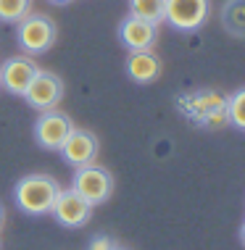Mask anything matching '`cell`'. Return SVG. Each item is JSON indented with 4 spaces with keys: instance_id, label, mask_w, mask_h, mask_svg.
Returning a JSON list of instances; mask_svg holds the SVG:
<instances>
[{
    "instance_id": "cell-17",
    "label": "cell",
    "mask_w": 245,
    "mask_h": 250,
    "mask_svg": "<svg viewBox=\"0 0 245 250\" xmlns=\"http://www.w3.org/2000/svg\"><path fill=\"white\" fill-rule=\"evenodd\" d=\"M3 221H5V213H3V206H0V229H3Z\"/></svg>"
},
{
    "instance_id": "cell-10",
    "label": "cell",
    "mask_w": 245,
    "mask_h": 250,
    "mask_svg": "<svg viewBox=\"0 0 245 250\" xmlns=\"http://www.w3.org/2000/svg\"><path fill=\"white\" fill-rule=\"evenodd\" d=\"M156 37H158V24L145 21V19L127 16L119 24V40L129 48V53L132 50H153Z\"/></svg>"
},
{
    "instance_id": "cell-1",
    "label": "cell",
    "mask_w": 245,
    "mask_h": 250,
    "mask_svg": "<svg viewBox=\"0 0 245 250\" xmlns=\"http://www.w3.org/2000/svg\"><path fill=\"white\" fill-rule=\"evenodd\" d=\"M58 192H61V187L53 177H47V174H29V177H24L16 185L13 200H16V206L24 213L43 216V213H50Z\"/></svg>"
},
{
    "instance_id": "cell-3",
    "label": "cell",
    "mask_w": 245,
    "mask_h": 250,
    "mask_svg": "<svg viewBox=\"0 0 245 250\" xmlns=\"http://www.w3.org/2000/svg\"><path fill=\"white\" fill-rule=\"evenodd\" d=\"M71 190L79 192L90 206H100L111 198L113 192V177L106 171V168L95 166V164H87V166H79L74 171V179H71Z\"/></svg>"
},
{
    "instance_id": "cell-12",
    "label": "cell",
    "mask_w": 245,
    "mask_h": 250,
    "mask_svg": "<svg viewBox=\"0 0 245 250\" xmlns=\"http://www.w3.org/2000/svg\"><path fill=\"white\" fill-rule=\"evenodd\" d=\"M222 24L229 35L245 37V0H227V3H224Z\"/></svg>"
},
{
    "instance_id": "cell-18",
    "label": "cell",
    "mask_w": 245,
    "mask_h": 250,
    "mask_svg": "<svg viewBox=\"0 0 245 250\" xmlns=\"http://www.w3.org/2000/svg\"><path fill=\"white\" fill-rule=\"evenodd\" d=\"M50 3H56V5H64V3H71V0H50Z\"/></svg>"
},
{
    "instance_id": "cell-8",
    "label": "cell",
    "mask_w": 245,
    "mask_h": 250,
    "mask_svg": "<svg viewBox=\"0 0 245 250\" xmlns=\"http://www.w3.org/2000/svg\"><path fill=\"white\" fill-rule=\"evenodd\" d=\"M37 71H40V66L35 63L32 56H13L0 66V87H5L11 95L24 98L26 87L37 77Z\"/></svg>"
},
{
    "instance_id": "cell-13",
    "label": "cell",
    "mask_w": 245,
    "mask_h": 250,
    "mask_svg": "<svg viewBox=\"0 0 245 250\" xmlns=\"http://www.w3.org/2000/svg\"><path fill=\"white\" fill-rule=\"evenodd\" d=\"M127 3H129V16L145 19V21H153V24L163 21L166 0H127Z\"/></svg>"
},
{
    "instance_id": "cell-4",
    "label": "cell",
    "mask_w": 245,
    "mask_h": 250,
    "mask_svg": "<svg viewBox=\"0 0 245 250\" xmlns=\"http://www.w3.org/2000/svg\"><path fill=\"white\" fill-rule=\"evenodd\" d=\"M61 98H64V79L53 71H37V77L29 82L24 92V100L29 103L35 111H53L58 108Z\"/></svg>"
},
{
    "instance_id": "cell-16",
    "label": "cell",
    "mask_w": 245,
    "mask_h": 250,
    "mask_svg": "<svg viewBox=\"0 0 245 250\" xmlns=\"http://www.w3.org/2000/svg\"><path fill=\"white\" fill-rule=\"evenodd\" d=\"M116 245H113L111 237H106V234H98V237L90 240V245H87V250H113Z\"/></svg>"
},
{
    "instance_id": "cell-15",
    "label": "cell",
    "mask_w": 245,
    "mask_h": 250,
    "mask_svg": "<svg viewBox=\"0 0 245 250\" xmlns=\"http://www.w3.org/2000/svg\"><path fill=\"white\" fill-rule=\"evenodd\" d=\"M227 121H232L235 126L245 129V90H237L232 98L227 100Z\"/></svg>"
},
{
    "instance_id": "cell-2",
    "label": "cell",
    "mask_w": 245,
    "mask_h": 250,
    "mask_svg": "<svg viewBox=\"0 0 245 250\" xmlns=\"http://www.w3.org/2000/svg\"><path fill=\"white\" fill-rule=\"evenodd\" d=\"M56 24L47 16H24L16 24V42L24 56H43L56 45Z\"/></svg>"
},
{
    "instance_id": "cell-20",
    "label": "cell",
    "mask_w": 245,
    "mask_h": 250,
    "mask_svg": "<svg viewBox=\"0 0 245 250\" xmlns=\"http://www.w3.org/2000/svg\"><path fill=\"white\" fill-rule=\"evenodd\" d=\"M113 250H127V248H113Z\"/></svg>"
},
{
    "instance_id": "cell-11",
    "label": "cell",
    "mask_w": 245,
    "mask_h": 250,
    "mask_svg": "<svg viewBox=\"0 0 245 250\" xmlns=\"http://www.w3.org/2000/svg\"><path fill=\"white\" fill-rule=\"evenodd\" d=\"M127 74L137 84H151L161 77V61L153 50H132L127 58Z\"/></svg>"
},
{
    "instance_id": "cell-19",
    "label": "cell",
    "mask_w": 245,
    "mask_h": 250,
    "mask_svg": "<svg viewBox=\"0 0 245 250\" xmlns=\"http://www.w3.org/2000/svg\"><path fill=\"white\" fill-rule=\"evenodd\" d=\"M240 240H243V245H245V224H243V229H240Z\"/></svg>"
},
{
    "instance_id": "cell-7",
    "label": "cell",
    "mask_w": 245,
    "mask_h": 250,
    "mask_svg": "<svg viewBox=\"0 0 245 250\" xmlns=\"http://www.w3.org/2000/svg\"><path fill=\"white\" fill-rule=\"evenodd\" d=\"M50 213H53V219H56L61 227L77 229V227H85L87 221H90L92 206H90L85 198H82L79 192H74V190H61L58 198H56V203H53V208H50Z\"/></svg>"
},
{
    "instance_id": "cell-14",
    "label": "cell",
    "mask_w": 245,
    "mask_h": 250,
    "mask_svg": "<svg viewBox=\"0 0 245 250\" xmlns=\"http://www.w3.org/2000/svg\"><path fill=\"white\" fill-rule=\"evenodd\" d=\"M32 0H0V21L19 24L24 16H29Z\"/></svg>"
},
{
    "instance_id": "cell-9",
    "label": "cell",
    "mask_w": 245,
    "mask_h": 250,
    "mask_svg": "<svg viewBox=\"0 0 245 250\" xmlns=\"http://www.w3.org/2000/svg\"><path fill=\"white\" fill-rule=\"evenodd\" d=\"M98 137H95L92 132L87 129H74L69 132V137L64 140V145H61V155H64V161L74 168L79 166H87L92 164L95 158H98Z\"/></svg>"
},
{
    "instance_id": "cell-5",
    "label": "cell",
    "mask_w": 245,
    "mask_h": 250,
    "mask_svg": "<svg viewBox=\"0 0 245 250\" xmlns=\"http://www.w3.org/2000/svg\"><path fill=\"white\" fill-rule=\"evenodd\" d=\"M211 0H166L163 21H169L174 29L193 32L208 19Z\"/></svg>"
},
{
    "instance_id": "cell-6",
    "label": "cell",
    "mask_w": 245,
    "mask_h": 250,
    "mask_svg": "<svg viewBox=\"0 0 245 250\" xmlns=\"http://www.w3.org/2000/svg\"><path fill=\"white\" fill-rule=\"evenodd\" d=\"M71 129L74 124L64 111H58V108L40 111V119L35 121V140L45 150H61V145H64V140L69 137Z\"/></svg>"
}]
</instances>
